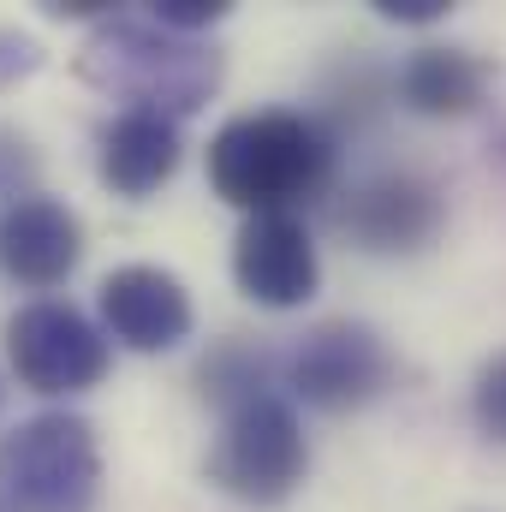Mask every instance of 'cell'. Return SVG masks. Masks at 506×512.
Returning <instances> with one entry per match:
<instances>
[{
	"instance_id": "cell-1",
	"label": "cell",
	"mask_w": 506,
	"mask_h": 512,
	"mask_svg": "<svg viewBox=\"0 0 506 512\" xmlns=\"http://www.w3.org/2000/svg\"><path fill=\"white\" fill-rule=\"evenodd\" d=\"M340 143L316 114L256 108L233 114L209 137V185L221 203L251 215H292L298 203L328 197Z\"/></svg>"
},
{
	"instance_id": "cell-2",
	"label": "cell",
	"mask_w": 506,
	"mask_h": 512,
	"mask_svg": "<svg viewBox=\"0 0 506 512\" xmlns=\"http://www.w3.org/2000/svg\"><path fill=\"white\" fill-rule=\"evenodd\" d=\"M221 54L209 36H179L149 12H114L78 48V78L120 102V114L185 120L221 90Z\"/></svg>"
},
{
	"instance_id": "cell-3",
	"label": "cell",
	"mask_w": 506,
	"mask_h": 512,
	"mask_svg": "<svg viewBox=\"0 0 506 512\" xmlns=\"http://www.w3.org/2000/svg\"><path fill=\"white\" fill-rule=\"evenodd\" d=\"M102 447L78 411H36L0 435V512H96Z\"/></svg>"
},
{
	"instance_id": "cell-4",
	"label": "cell",
	"mask_w": 506,
	"mask_h": 512,
	"mask_svg": "<svg viewBox=\"0 0 506 512\" xmlns=\"http://www.w3.org/2000/svg\"><path fill=\"white\" fill-rule=\"evenodd\" d=\"M203 477L239 507H286L310 477V441L286 393H262L221 417Z\"/></svg>"
},
{
	"instance_id": "cell-5",
	"label": "cell",
	"mask_w": 506,
	"mask_h": 512,
	"mask_svg": "<svg viewBox=\"0 0 506 512\" xmlns=\"http://www.w3.org/2000/svg\"><path fill=\"white\" fill-rule=\"evenodd\" d=\"M399 376L387 340H381L370 322H352V316H334V322H316L304 328L286 352H280V387L310 405V411H364L370 399H381Z\"/></svg>"
},
{
	"instance_id": "cell-6",
	"label": "cell",
	"mask_w": 506,
	"mask_h": 512,
	"mask_svg": "<svg viewBox=\"0 0 506 512\" xmlns=\"http://www.w3.org/2000/svg\"><path fill=\"white\" fill-rule=\"evenodd\" d=\"M0 340H6L12 376L30 387V393H42V399L90 393V387H102L108 364H114L108 328H96L78 304H60V298L18 304V310L6 316Z\"/></svg>"
},
{
	"instance_id": "cell-7",
	"label": "cell",
	"mask_w": 506,
	"mask_h": 512,
	"mask_svg": "<svg viewBox=\"0 0 506 512\" xmlns=\"http://www.w3.org/2000/svg\"><path fill=\"white\" fill-rule=\"evenodd\" d=\"M334 221H340V233H346L358 251L417 256L441 239L447 197H441L435 179L399 167V173H376V179H364L358 191H346L340 209H334Z\"/></svg>"
},
{
	"instance_id": "cell-8",
	"label": "cell",
	"mask_w": 506,
	"mask_h": 512,
	"mask_svg": "<svg viewBox=\"0 0 506 512\" xmlns=\"http://www.w3.org/2000/svg\"><path fill=\"white\" fill-rule=\"evenodd\" d=\"M96 310H102L108 340H120L126 352H143V358L185 346L191 328H197L185 280L167 274V268H155V262H126V268L102 274Z\"/></svg>"
},
{
	"instance_id": "cell-9",
	"label": "cell",
	"mask_w": 506,
	"mask_h": 512,
	"mask_svg": "<svg viewBox=\"0 0 506 512\" xmlns=\"http://www.w3.org/2000/svg\"><path fill=\"white\" fill-rule=\"evenodd\" d=\"M233 280L262 310H298L322 286V256L298 215H251L233 239Z\"/></svg>"
},
{
	"instance_id": "cell-10",
	"label": "cell",
	"mask_w": 506,
	"mask_h": 512,
	"mask_svg": "<svg viewBox=\"0 0 506 512\" xmlns=\"http://www.w3.org/2000/svg\"><path fill=\"white\" fill-rule=\"evenodd\" d=\"M78 262H84V221L60 197L30 191V197L0 209V274L6 280H18L30 292H48Z\"/></svg>"
},
{
	"instance_id": "cell-11",
	"label": "cell",
	"mask_w": 506,
	"mask_h": 512,
	"mask_svg": "<svg viewBox=\"0 0 506 512\" xmlns=\"http://www.w3.org/2000/svg\"><path fill=\"white\" fill-rule=\"evenodd\" d=\"M179 155H185L179 120L167 114H114L96 131V173L126 203H143L149 191H161L179 173Z\"/></svg>"
},
{
	"instance_id": "cell-12",
	"label": "cell",
	"mask_w": 506,
	"mask_h": 512,
	"mask_svg": "<svg viewBox=\"0 0 506 512\" xmlns=\"http://www.w3.org/2000/svg\"><path fill=\"white\" fill-rule=\"evenodd\" d=\"M489 84H495V66L471 48H417L399 72H393V96L423 114V120H465L489 102Z\"/></svg>"
},
{
	"instance_id": "cell-13",
	"label": "cell",
	"mask_w": 506,
	"mask_h": 512,
	"mask_svg": "<svg viewBox=\"0 0 506 512\" xmlns=\"http://www.w3.org/2000/svg\"><path fill=\"white\" fill-rule=\"evenodd\" d=\"M191 382H197V393L209 405H221V417H227V411L251 405L262 393H274V382H280V352H268L251 334H227V340H215L197 358V376Z\"/></svg>"
},
{
	"instance_id": "cell-14",
	"label": "cell",
	"mask_w": 506,
	"mask_h": 512,
	"mask_svg": "<svg viewBox=\"0 0 506 512\" xmlns=\"http://www.w3.org/2000/svg\"><path fill=\"white\" fill-rule=\"evenodd\" d=\"M471 417H477V429H483L489 441L506 447V352H495V358L477 370V382H471Z\"/></svg>"
},
{
	"instance_id": "cell-15",
	"label": "cell",
	"mask_w": 506,
	"mask_h": 512,
	"mask_svg": "<svg viewBox=\"0 0 506 512\" xmlns=\"http://www.w3.org/2000/svg\"><path fill=\"white\" fill-rule=\"evenodd\" d=\"M36 167H42V161H36L30 137L12 131V126H0V209L36 191Z\"/></svg>"
},
{
	"instance_id": "cell-16",
	"label": "cell",
	"mask_w": 506,
	"mask_h": 512,
	"mask_svg": "<svg viewBox=\"0 0 506 512\" xmlns=\"http://www.w3.org/2000/svg\"><path fill=\"white\" fill-rule=\"evenodd\" d=\"M143 12H149L155 24L179 30V36H209V30L233 12V0H149Z\"/></svg>"
},
{
	"instance_id": "cell-17",
	"label": "cell",
	"mask_w": 506,
	"mask_h": 512,
	"mask_svg": "<svg viewBox=\"0 0 506 512\" xmlns=\"http://www.w3.org/2000/svg\"><path fill=\"white\" fill-rule=\"evenodd\" d=\"M36 66H42L36 36H24V30H0V90L18 84V78H30Z\"/></svg>"
},
{
	"instance_id": "cell-18",
	"label": "cell",
	"mask_w": 506,
	"mask_h": 512,
	"mask_svg": "<svg viewBox=\"0 0 506 512\" xmlns=\"http://www.w3.org/2000/svg\"><path fill=\"white\" fill-rule=\"evenodd\" d=\"M370 6L393 24H441L453 12V0H370Z\"/></svg>"
},
{
	"instance_id": "cell-19",
	"label": "cell",
	"mask_w": 506,
	"mask_h": 512,
	"mask_svg": "<svg viewBox=\"0 0 506 512\" xmlns=\"http://www.w3.org/2000/svg\"><path fill=\"white\" fill-rule=\"evenodd\" d=\"M489 155H495V167L506 173V114H501V126H495V149H489Z\"/></svg>"
}]
</instances>
